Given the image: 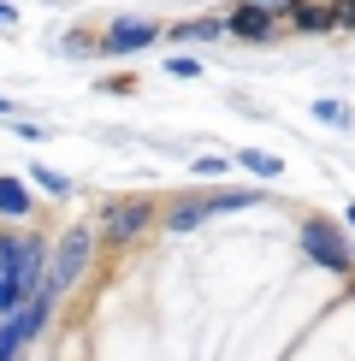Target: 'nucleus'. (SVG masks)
<instances>
[{
	"mask_svg": "<svg viewBox=\"0 0 355 361\" xmlns=\"http://www.w3.org/2000/svg\"><path fill=\"white\" fill-rule=\"evenodd\" d=\"M42 237H0V314H18V302L42 284Z\"/></svg>",
	"mask_w": 355,
	"mask_h": 361,
	"instance_id": "f257e3e1",
	"label": "nucleus"
},
{
	"mask_svg": "<svg viewBox=\"0 0 355 361\" xmlns=\"http://www.w3.org/2000/svg\"><path fill=\"white\" fill-rule=\"evenodd\" d=\"M196 172H201V178H219V172H225V160H219V154H207V160H196Z\"/></svg>",
	"mask_w": 355,
	"mask_h": 361,
	"instance_id": "f8f14e48",
	"label": "nucleus"
},
{
	"mask_svg": "<svg viewBox=\"0 0 355 361\" xmlns=\"http://www.w3.org/2000/svg\"><path fill=\"white\" fill-rule=\"evenodd\" d=\"M24 207H30V195H24V184H18V178H0V214H6V219H18Z\"/></svg>",
	"mask_w": 355,
	"mask_h": 361,
	"instance_id": "0eeeda50",
	"label": "nucleus"
},
{
	"mask_svg": "<svg viewBox=\"0 0 355 361\" xmlns=\"http://www.w3.org/2000/svg\"><path fill=\"white\" fill-rule=\"evenodd\" d=\"M148 219H154V207H148V202H118L113 214H107V237H113V243H130V237L148 231Z\"/></svg>",
	"mask_w": 355,
	"mask_h": 361,
	"instance_id": "20e7f679",
	"label": "nucleus"
},
{
	"mask_svg": "<svg viewBox=\"0 0 355 361\" xmlns=\"http://www.w3.org/2000/svg\"><path fill=\"white\" fill-rule=\"evenodd\" d=\"M320 118H325V125H349V113L344 107H337V101H320V107H314Z\"/></svg>",
	"mask_w": 355,
	"mask_h": 361,
	"instance_id": "9b49d317",
	"label": "nucleus"
},
{
	"mask_svg": "<svg viewBox=\"0 0 355 361\" xmlns=\"http://www.w3.org/2000/svg\"><path fill=\"white\" fill-rule=\"evenodd\" d=\"M201 219H207V202H178L172 214H166L172 231H189V225H201Z\"/></svg>",
	"mask_w": 355,
	"mask_h": 361,
	"instance_id": "1a4fd4ad",
	"label": "nucleus"
},
{
	"mask_svg": "<svg viewBox=\"0 0 355 361\" xmlns=\"http://www.w3.org/2000/svg\"><path fill=\"white\" fill-rule=\"evenodd\" d=\"M237 166H249L255 178H278L285 172V160H273V154H261V148H243V154H237Z\"/></svg>",
	"mask_w": 355,
	"mask_h": 361,
	"instance_id": "6e6552de",
	"label": "nucleus"
},
{
	"mask_svg": "<svg viewBox=\"0 0 355 361\" xmlns=\"http://www.w3.org/2000/svg\"><path fill=\"white\" fill-rule=\"evenodd\" d=\"M302 249L314 255L320 267H332V273H349V249H344V237H337L325 219H308L302 225Z\"/></svg>",
	"mask_w": 355,
	"mask_h": 361,
	"instance_id": "f03ea898",
	"label": "nucleus"
},
{
	"mask_svg": "<svg viewBox=\"0 0 355 361\" xmlns=\"http://www.w3.org/2000/svg\"><path fill=\"white\" fill-rule=\"evenodd\" d=\"M148 42H154V24H118V30H107V48H113V54L148 48Z\"/></svg>",
	"mask_w": 355,
	"mask_h": 361,
	"instance_id": "39448f33",
	"label": "nucleus"
},
{
	"mask_svg": "<svg viewBox=\"0 0 355 361\" xmlns=\"http://www.w3.org/2000/svg\"><path fill=\"white\" fill-rule=\"evenodd\" d=\"M332 18H337V12H320V6H296V24H302V30H325Z\"/></svg>",
	"mask_w": 355,
	"mask_h": 361,
	"instance_id": "9d476101",
	"label": "nucleus"
},
{
	"mask_svg": "<svg viewBox=\"0 0 355 361\" xmlns=\"http://www.w3.org/2000/svg\"><path fill=\"white\" fill-rule=\"evenodd\" d=\"M89 249H95V237H89L83 225H77V231H66V243H59V267H54V284H48L54 296H59V290H66V284L89 267Z\"/></svg>",
	"mask_w": 355,
	"mask_h": 361,
	"instance_id": "7ed1b4c3",
	"label": "nucleus"
},
{
	"mask_svg": "<svg viewBox=\"0 0 355 361\" xmlns=\"http://www.w3.org/2000/svg\"><path fill=\"white\" fill-rule=\"evenodd\" d=\"M231 30H237V36H266L273 18H266V6H243V12L231 18Z\"/></svg>",
	"mask_w": 355,
	"mask_h": 361,
	"instance_id": "423d86ee",
	"label": "nucleus"
},
{
	"mask_svg": "<svg viewBox=\"0 0 355 361\" xmlns=\"http://www.w3.org/2000/svg\"><path fill=\"white\" fill-rule=\"evenodd\" d=\"M349 225H355V207H349Z\"/></svg>",
	"mask_w": 355,
	"mask_h": 361,
	"instance_id": "ddd939ff",
	"label": "nucleus"
}]
</instances>
